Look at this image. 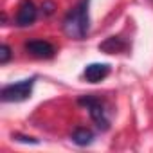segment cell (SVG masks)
Instances as JSON below:
<instances>
[{
  "label": "cell",
  "mask_w": 153,
  "mask_h": 153,
  "mask_svg": "<svg viewBox=\"0 0 153 153\" xmlns=\"http://www.w3.org/2000/svg\"><path fill=\"white\" fill-rule=\"evenodd\" d=\"M90 0H78L63 18V33L72 40H83L90 27Z\"/></svg>",
  "instance_id": "obj_1"
},
{
  "label": "cell",
  "mask_w": 153,
  "mask_h": 153,
  "mask_svg": "<svg viewBox=\"0 0 153 153\" xmlns=\"http://www.w3.org/2000/svg\"><path fill=\"white\" fill-rule=\"evenodd\" d=\"M36 83V76H31V78H25L22 81L16 83H9L4 85L2 90H0V99L4 103H20L25 101L33 96V88Z\"/></svg>",
  "instance_id": "obj_2"
},
{
  "label": "cell",
  "mask_w": 153,
  "mask_h": 153,
  "mask_svg": "<svg viewBox=\"0 0 153 153\" xmlns=\"http://www.w3.org/2000/svg\"><path fill=\"white\" fill-rule=\"evenodd\" d=\"M79 105H83L88 110V115L94 121V124L97 126V130L106 131L110 128V119L106 115V110H105V105L101 99H97L94 96H83V97H79Z\"/></svg>",
  "instance_id": "obj_3"
},
{
  "label": "cell",
  "mask_w": 153,
  "mask_h": 153,
  "mask_svg": "<svg viewBox=\"0 0 153 153\" xmlns=\"http://www.w3.org/2000/svg\"><path fill=\"white\" fill-rule=\"evenodd\" d=\"M38 18V9L34 6L33 0H22V4L16 9V16H15V25L18 27H29L36 22Z\"/></svg>",
  "instance_id": "obj_4"
},
{
  "label": "cell",
  "mask_w": 153,
  "mask_h": 153,
  "mask_svg": "<svg viewBox=\"0 0 153 153\" xmlns=\"http://www.w3.org/2000/svg\"><path fill=\"white\" fill-rule=\"evenodd\" d=\"M25 51H27L31 56H34V58H43V59H47V58H52V56H54L56 47H54L51 42H47V40H29V42L25 43Z\"/></svg>",
  "instance_id": "obj_5"
},
{
  "label": "cell",
  "mask_w": 153,
  "mask_h": 153,
  "mask_svg": "<svg viewBox=\"0 0 153 153\" xmlns=\"http://www.w3.org/2000/svg\"><path fill=\"white\" fill-rule=\"evenodd\" d=\"M110 74V65L108 63H90L83 70V78L88 83H99L108 78Z\"/></svg>",
  "instance_id": "obj_6"
},
{
  "label": "cell",
  "mask_w": 153,
  "mask_h": 153,
  "mask_svg": "<svg viewBox=\"0 0 153 153\" xmlns=\"http://www.w3.org/2000/svg\"><path fill=\"white\" fill-rule=\"evenodd\" d=\"M126 43L119 38V36H110V38H106L103 43H99V51H103V52H106V54H115V52H123V51H126Z\"/></svg>",
  "instance_id": "obj_7"
},
{
  "label": "cell",
  "mask_w": 153,
  "mask_h": 153,
  "mask_svg": "<svg viewBox=\"0 0 153 153\" xmlns=\"http://www.w3.org/2000/svg\"><path fill=\"white\" fill-rule=\"evenodd\" d=\"M72 142L78 144V146H88L92 140H94V131L87 126H78L74 131H72Z\"/></svg>",
  "instance_id": "obj_8"
},
{
  "label": "cell",
  "mask_w": 153,
  "mask_h": 153,
  "mask_svg": "<svg viewBox=\"0 0 153 153\" xmlns=\"http://www.w3.org/2000/svg\"><path fill=\"white\" fill-rule=\"evenodd\" d=\"M11 47L7 45V43H4L2 47H0V63H2V65H6L9 59H11Z\"/></svg>",
  "instance_id": "obj_9"
},
{
  "label": "cell",
  "mask_w": 153,
  "mask_h": 153,
  "mask_svg": "<svg viewBox=\"0 0 153 153\" xmlns=\"http://www.w3.org/2000/svg\"><path fill=\"white\" fill-rule=\"evenodd\" d=\"M16 140H24V142H33V144H36L38 140H34L33 137H22V135H16Z\"/></svg>",
  "instance_id": "obj_10"
}]
</instances>
